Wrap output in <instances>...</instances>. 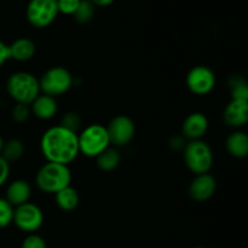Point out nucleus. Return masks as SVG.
Instances as JSON below:
<instances>
[{
	"instance_id": "29",
	"label": "nucleus",
	"mask_w": 248,
	"mask_h": 248,
	"mask_svg": "<svg viewBox=\"0 0 248 248\" xmlns=\"http://www.w3.org/2000/svg\"><path fill=\"white\" fill-rule=\"evenodd\" d=\"M10 58V50H9V45L4 43V41L0 40V68L7 62Z\"/></svg>"
},
{
	"instance_id": "10",
	"label": "nucleus",
	"mask_w": 248,
	"mask_h": 248,
	"mask_svg": "<svg viewBox=\"0 0 248 248\" xmlns=\"http://www.w3.org/2000/svg\"><path fill=\"white\" fill-rule=\"evenodd\" d=\"M110 144L115 148L125 147L130 144L136 135V125L127 115H118L111 119L107 126Z\"/></svg>"
},
{
	"instance_id": "21",
	"label": "nucleus",
	"mask_w": 248,
	"mask_h": 248,
	"mask_svg": "<svg viewBox=\"0 0 248 248\" xmlns=\"http://www.w3.org/2000/svg\"><path fill=\"white\" fill-rule=\"evenodd\" d=\"M94 11H96V6L90 0H81L73 16L75 17V21L78 23L86 24L92 21L94 16Z\"/></svg>"
},
{
	"instance_id": "2",
	"label": "nucleus",
	"mask_w": 248,
	"mask_h": 248,
	"mask_svg": "<svg viewBox=\"0 0 248 248\" xmlns=\"http://www.w3.org/2000/svg\"><path fill=\"white\" fill-rule=\"evenodd\" d=\"M72 172L67 165L46 162L39 169L35 176V183L43 193L53 194L58 193L62 189L70 186Z\"/></svg>"
},
{
	"instance_id": "32",
	"label": "nucleus",
	"mask_w": 248,
	"mask_h": 248,
	"mask_svg": "<svg viewBox=\"0 0 248 248\" xmlns=\"http://www.w3.org/2000/svg\"><path fill=\"white\" fill-rule=\"evenodd\" d=\"M4 140H2V137L0 136V154H1V150H2V147H4Z\"/></svg>"
},
{
	"instance_id": "5",
	"label": "nucleus",
	"mask_w": 248,
	"mask_h": 248,
	"mask_svg": "<svg viewBox=\"0 0 248 248\" xmlns=\"http://www.w3.org/2000/svg\"><path fill=\"white\" fill-rule=\"evenodd\" d=\"M79 152L87 157H97L107 148L110 147L107 127L99 124H93L81 131L78 135Z\"/></svg>"
},
{
	"instance_id": "30",
	"label": "nucleus",
	"mask_w": 248,
	"mask_h": 248,
	"mask_svg": "<svg viewBox=\"0 0 248 248\" xmlns=\"http://www.w3.org/2000/svg\"><path fill=\"white\" fill-rule=\"evenodd\" d=\"M186 140L183 138V136H174L170 140V147L172 148L173 150H179V149H183L186 147Z\"/></svg>"
},
{
	"instance_id": "28",
	"label": "nucleus",
	"mask_w": 248,
	"mask_h": 248,
	"mask_svg": "<svg viewBox=\"0 0 248 248\" xmlns=\"http://www.w3.org/2000/svg\"><path fill=\"white\" fill-rule=\"evenodd\" d=\"M10 171H11L10 164L0 155V188L2 186H5V183L9 181Z\"/></svg>"
},
{
	"instance_id": "27",
	"label": "nucleus",
	"mask_w": 248,
	"mask_h": 248,
	"mask_svg": "<svg viewBox=\"0 0 248 248\" xmlns=\"http://www.w3.org/2000/svg\"><path fill=\"white\" fill-rule=\"evenodd\" d=\"M21 248H47L45 240L36 234H28L23 240Z\"/></svg>"
},
{
	"instance_id": "13",
	"label": "nucleus",
	"mask_w": 248,
	"mask_h": 248,
	"mask_svg": "<svg viewBox=\"0 0 248 248\" xmlns=\"http://www.w3.org/2000/svg\"><path fill=\"white\" fill-rule=\"evenodd\" d=\"M223 121L234 130L244 127L248 121V101L232 99L223 111Z\"/></svg>"
},
{
	"instance_id": "4",
	"label": "nucleus",
	"mask_w": 248,
	"mask_h": 248,
	"mask_svg": "<svg viewBox=\"0 0 248 248\" xmlns=\"http://www.w3.org/2000/svg\"><path fill=\"white\" fill-rule=\"evenodd\" d=\"M184 164L195 176L210 173L213 166V152L210 144L202 140L186 142L183 148Z\"/></svg>"
},
{
	"instance_id": "8",
	"label": "nucleus",
	"mask_w": 248,
	"mask_h": 248,
	"mask_svg": "<svg viewBox=\"0 0 248 248\" xmlns=\"http://www.w3.org/2000/svg\"><path fill=\"white\" fill-rule=\"evenodd\" d=\"M12 223L21 232L27 234H35V232H38L44 224V213L35 203L26 202L15 207Z\"/></svg>"
},
{
	"instance_id": "20",
	"label": "nucleus",
	"mask_w": 248,
	"mask_h": 248,
	"mask_svg": "<svg viewBox=\"0 0 248 248\" xmlns=\"http://www.w3.org/2000/svg\"><path fill=\"white\" fill-rule=\"evenodd\" d=\"M24 154V144L22 140H10L4 143V147L1 150V156L6 160L7 162H15L18 161Z\"/></svg>"
},
{
	"instance_id": "16",
	"label": "nucleus",
	"mask_w": 248,
	"mask_h": 248,
	"mask_svg": "<svg viewBox=\"0 0 248 248\" xmlns=\"http://www.w3.org/2000/svg\"><path fill=\"white\" fill-rule=\"evenodd\" d=\"M225 149L230 156L244 159L248 155V136L241 130H235L225 140Z\"/></svg>"
},
{
	"instance_id": "7",
	"label": "nucleus",
	"mask_w": 248,
	"mask_h": 248,
	"mask_svg": "<svg viewBox=\"0 0 248 248\" xmlns=\"http://www.w3.org/2000/svg\"><path fill=\"white\" fill-rule=\"evenodd\" d=\"M58 14L57 0H29L26 9L29 24L38 29L51 26Z\"/></svg>"
},
{
	"instance_id": "14",
	"label": "nucleus",
	"mask_w": 248,
	"mask_h": 248,
	"mask_svg": "<svg viewBox=\"0 0 248 248\" xmlns=\"http://www.w3.org/2000/svg\"><path fill=\"white\" fill-rule=\"evenodd\" d=\"M31 196V188L28 182L24 179H16L7 186L5 199L12 207H17V206L29 202Z\"/></svg>"
},
{
	"instance_id": "33",
	"label": "nucleus",
	"mask_w": 248,
	"mask_h": 248,
	"mask_svg": "<svg viewBox=\"0 0 248 248\" xmlns=\"http://www.w3.org/2000/svg\"><path fill=\"white\" fill-rule=\"evenodd\" d=\"M195 248H205V247H195Z\"/></svg>"
},
{
	"instance_id": "11",
	"label": "nucleus",
	"mask_w": 248,
	"mask_h": 248,
	"mask_svg": "<svg viewBox=\"0 0 248 248\" xmlns=\"http://www.w3.org/2000/svg\"><path fill=\"white\" fill-rule=\"evenodd\" d=\"M217 190V181L210 173L198 174L189 186V195L194 201L205 202L215 195Z\"/></svg>"
},
{
	"instance_id": "25",
	"label": "nucleus",
	"mask_w": 248,
	"mask_h": 248,
	"mask_svg": "<svg viewBox=\"0 0 248 248\" xmlns=\"http://www.w3.org/2000/svg\"><path fill=\"white\" fill-rule=\"evenodd\" d=\"M60 125L68 128V130L77 132V130L80 127V125H81V119H80L79 114L74 113V111H69V113H67L65 115H63L62 121H61Z\"/></svg>"
},
{
	"instance_id": "24",
	"label": "nucleus",
	"mask_w": 248,
	"mask_h": 248,
	"mask_svg": "<svg viewBox=\"0 0 248 248\" xmlns=\"http://www.w3.org/2000/svg\"><path fill=\"white\" fill-rule=\"evenodd\" d=\"M31 115V107L27 106V104L16 103L11 110V116L12 119H14L15 123H18V124L26 123V121L29 120Z\"/></svg>"
},
{
	"instance_id": "22",
	"label": "nucleus",
	"mask_w": 248,
	"mask_h": 248,
	"mask_svg": "<svg viewBox=\"0 0 248 248\" xmlns=\"http://www.w3.org/2000/svg\"><path fill=\"white\" fill-rule=\"evenodd\" d=\"M230 93L232 99H241V101H248V87L246 80L242 77L237 75L230 79Z\"/></svg>"
},
{
	"instance_id": "6",
	"label": "nucleus",
	"mask_w": 248,
	"mask_h": 248,
	"mask_svg": "<svg viewBox=\"0 0 248 248\" xmlns=\"http://www.w3.org/2000/svg\"><path fill=\"white\" fill-rule=\"evenodd\" d=\"M41 93L58 97L67 93L73 86V75L64 67H52L39 79Z\"/></svg>"
},
{
	"instance_id": "17",
	"label": "nucleus",
	"mask_w": 248,
	"mask_h": 248,
	"mask_svg": "<svg viewBox=\"0 0 248 248\" xmlns=\"http://www.w3.org/2000/svg\"><path fill=\"white\" fill-rule=\"evenodd\" d=\"M10 58L17 62H27L34 57L36 46L33 40L28 38H18L9 45Z\"/></svg>"
},
{
	"instance_id": "1",
	"label": "nucleus",
	"mask_w": 248,
	"mask_h": 248,
	"mask_svg": "<svg viewBox=\"0 0 248 248\" xmlns=\"http://www.w3.org/2000/svg\"><path fill=\"white\" fill-rule=\"evenodd\" d=\"M40 150L47 162L69 165L80 154L78 133L56 125L43 133Z\"/></svg>"
},
{
	"instance_id": "19",
	"label": "nucleus",
	"mask_w": 248,
	"mask_h": 248,
	"mask_svg": "<svg viewBox=\"0 0 248 248\" xmlns=\"http://www.w3.org/2000/svg\"><path fill=\"white\" fill-rule=\"evenodd\" d=\"M97 166L104 172L114 171L121 162V154L115 147H109L96 157Z\"/></svg>"
},
{
	"instance_id": "3",
	"label": "nucleus",
	"mask_w": 248,
	"mask_h": 248,
	"mask_svg": "<svg viewBox=\"0 0 248 248\" xmlns=\"http://www.w3.org/2000/svg\"><path fill=\"white\" fill-rule=\"evenodd\" d=\"M6 91L16 103L31 106L41 93L39 79L28 72L12 73L6 81Z\"/></svg>"
},
{
	"instance_id": "12",
	"label": "nucleus",
	"mask_w": 248,
	"mask_h": 248,
	"mask_svg": "<svg viewBox=\"0 0 248 248\" xmlns=\"http://www.w3.org/2000/svg\"><path fill=\"white\" fill-rule=\"evenodd\" d=\"M208 119L207 116L200 111L191 113L184 119L182 124V136L188 142L190 140H202L208 130Z\"/></svg>"
},
{
	"instance_id": "9",
	"label": "nucleus",
	"mask_w": 248,
	"mask_h": 248,
	"mask_svg": "<svg viewBox=\"0 0 248 248\" xmlns=\"http://www.w3.org/2000/svg\"><path fill=\"white\" fill-rule=\"evenodd\" d=\"M186 85L191 93L205 96L211 93L216 86V74L207 65H195L186 77Z\"/></svg>"
},
{
	"instance_id": "31",
	"label": "nucleus",
	"mask_w": 248,
	"mask_h": 248,
	"mask_svg": "<svg viewBox=\"0 0 248 248\" xmlns=\"http://www.w3.org/2000/svg\"><path fill=\"white\" fill-rule=\"evenodd\" d=\"M94 6H101V7H106L109 6V5L113 4L115 0H90Z\"/></svg>"
},
{
	"instance_id": "26",
	"label": "nucleus",
	"mask_w": 248,
	"mask_h": 248,
	"mask_svg": "<svg viewBox=\"0 0 248 248\" xmlns=\"http://www.w3.org/2000/svg\"><path fill=\"white\" fill-rule=\"evenodd\" d=\"M81 0H57L58 12L63 15H74Z\"/></svg>"
},
{
	"instance_id": "15",
	"label": "nucleus",
	"mask_w": 248,
	"mask_h": 248,
	"mask_svg": "<svg viewBox=\"0 0 248 248\" xmlns=\"http://www.w3.org/2000/svg\"><path fill=\"white\" fill-rule=\"evenodd\" d=\"M31 115H35L40 120H50L57 114L58 104L55 97L40 93L31 104Z\"/></svg>"
},
{
	"instance_id": "23",
	"label": "nucleus",
	"mask_w": 248,
	"mask_h": 248,
	"mask_svg": "<svg viewBox=\"0 0 248 248\" xmlns=\"http://www.w3.org/2000/svg\"><path fill=\"white\" fill-rule=\"evenodd\" d=\"M14 211L15 207H12L5 198H0V229L9 227L12 224L14 220Z\"/></svg>"
},
{
	"instance_id": "18",
	"label": "nucleus",
	"mask_w": 248,
	"mask_h": 248,
	"mask_svg": "<svg viewBox=\"0 0 248 248\" xmlns=\"http://www.w3.org/2000/svg\"><path fill=\"white\" fill-rule=\"evenodd\" d=\"M55 201L57 207L63 212H72L79 206L80 196L77 189L69 186L55 194Z\"/></svg>"
}]
</instances>
